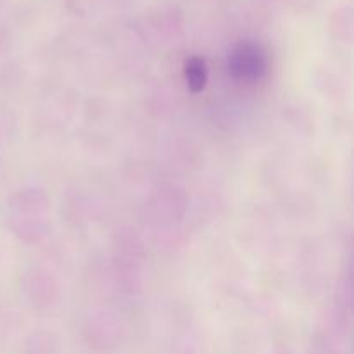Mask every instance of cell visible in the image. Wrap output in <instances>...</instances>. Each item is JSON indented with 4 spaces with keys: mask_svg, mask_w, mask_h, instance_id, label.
Returning a JSON list of instances; mask_svg holds the SVG:
<instances>
[{
    "mask_svg": "<svg viewBox=\"0 0 354 354\" xmlns=\"http://www.w3.org/2000/svg\"><path fill=\"white\" fill-rule=\"evenodd\" d=\"M266 55L258 44L242 41L232 50L228 57V71L237 80L256 82L266 75Z\"/></svg>",
    "mask_w": 354,
    "mask_h": 354,
    "instance_id": "6da1fadb",
    "label": "cell"
},
{
    "mask_svg": "<svg viewBox=\"0 0 354 354\" xmlns=\"http://www.w3.org/2000/svg\"><path fill=\"white\" fill-rule=\"evenodd\" d=\"M183 75H185L187 86L192 92H201L206 86L207 82V68L204 59L201 57H190L185 61V68H183Z\"/></svg>",
    "mask_w": 354,
    "mask_h": 354,
    "instance_id": "7a4b0ae2",
    "label": "cell"
}]
</instances>
